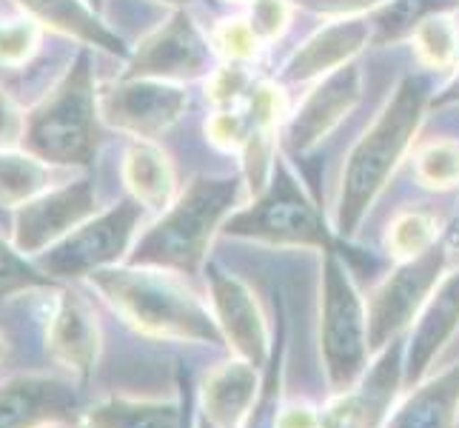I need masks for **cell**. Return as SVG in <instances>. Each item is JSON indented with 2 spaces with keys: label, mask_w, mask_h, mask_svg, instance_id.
Listing matches in <instances>:
<instances>
[{
  "label": "cell",
  "mask_w": 459,
  "mask_h": 428,
  "mask_svg": "<svg viewBox=\"0 0 459 428\" xmlns=\"http://www.w3.org/2000/svg\"><path fill=\"white\" fill-rule=\"evenodd\" d=\"M277 428H323L320 411L308 403H291L286 408H280Z\"/></svg>",
  "instance_id": "74e56055"
},
{
  "label": "cell",
  "mask_w": 459,
  "mask_h": 428,
  "mask_svg": "<svg viewBox=\"0 0 459 428\" xmlns=\"http://www.w3.org/2000/svg\"><path fill=\"white\" fill-rule=\"evenodd\" d=\"M439 234H442V226L431 212L411 209L394 217V223L388 226L385 243L397 260H411L434 249L439 243Z\"/></svg>",
  "instance_id": "484cf974"
},
{
  "label": "cell",
  "mask_w": 459,
  "mask_h": 428,
  "mask_svg": "<svg viewBox=\"0 0 459 428\" xmlns=\"http://www.w3.org/2000/svg\"><path fill=\"white\" fill-rule=\"evenodd\" d=\"M246 112L251 120V132H277L280 123L286 120V94L277 83H255L246 100Z\"/></svg>",
  "instance_id": "836d02e7"
},
{
  "label": "cell",
  "mask_w": 459,
  "mask_h": 428,
  "mask_svg": "<svg viewBox=\"0 0 459 428\" xmlns=\"http://www.w3.org/2000/svg\"><path fill=\"white\" fill-rule=\"evenodd\" d=\"M123 183L129 188L132 200L143 209L163 212L171 205L178 192V178L169 154L154 146L152 140H134L123 154Z\"/></svg>",
  "instance_id": "ffe728a7"
},
{
  "label": "cell",
  "mask_w": 459,
  "mask_h": 428,
  "mask_svg": "<svg viewBox=\"0 0 459 428\" xmlns=\"http://www.w3.org/2000/svg\"><path fill=\"white\" fill-rule=\"evenodd\" d=\"M448 249L434 246L420 258L400 260V266L377 285L368 297V343L383 352L422 314L439 280L446 277Z\"/></svg>",
  "instance_id": "ba28073f"
},
{
  "label": "cell",
  "mask_w": 459,
  "mask_h": 428,
  "mask_svg": "<svg viewBox=\"0 0 459 428\" xmlns=\"http://www.w3.org/2000/svg\"><path fill=\"white\" fill-rule=\"evenodd\" d=\"M459 328V272L442 277L425 303L405 352V383L414 386L429 374L434 357L451 343Z\"/></svg>",
  "instance_id": "e0dca14e"
},
{
  "label": "cell",
  "mask_w": 459,
  "mask_h": 428,
  "mask_svg": "<svg viewBox=\"0 0 459 428\" xmlns=\"http://www.w3.org/2000/svg\"><path fill=\"white\" fill-rule=\"evenodd\" d=\"M197 428H217V425H214L209 417H203V415H200V420H197Z\"/></svg>",
  "instance_id": "60d3db41"
},
{
  "label": "cell",
  "mask_w": 459,
  "mask_h": 428,
  "mask_svg": "<svg viewBox=\"0 0 459 428\" xmlns=\"http://www.w3.org/2000/svg\"><path fill=\"white\" fill-rule=\"evenodd\" d=\"M286 345L272 348V357H268L265 369H263V380H260V391L257 400L248 411V420L243 428H277V417H280V391H282V371H286Z\"/></svg>",
  "instance_id": "83f0119b"
},
{
  "label": "cell",
  "mask_w": 459,
  "mask_h": 428,
  "mask_svg": "<svg viewBox=\"0 0 459 428\" xmlns=\"http://www.w3.org/2000/svg\"><path fill=\"white\" fill-rule=\"evenodd\" d=\"M140 220H143V205L137 200H123L108 212L89 217L60 243L38 255V268L55 277H89L108 266H117L137 237Z\"/></svg>",
  "instance_id": "52a82bcc"
},
{
  "label": "cell",
  "mask_w": 459,
  "mask_h": 428,
  "mask_svg": "<svg viewBox=\"0 0 459 428\" xmlns=\"http://www.w3.org/2000/svg\"><path fill=\"white\" fill-rule=\"evenodd\" d=\"M362 94V72L354 63L320 77L308 98L299 103L294 118L289 120V143L297 152H308L320 143L334 126L351 112Z\"/></svg>",
  "instance_id": "5bb4252c"
},
{
  "label": "cell",
  "mask_w": 459,
  "mask_h": 428,
  "mask_svg": "<svg viewBox=\"0 0 459 428\" xmlns=\"http://www.w3.org/2000/svg\"><path fill=\"white\" fill-rule=\"evenodd\" d=\"M209 292H212V311L223 331V340L234 348V357L248 360L251 366L265 369L272 357V328H268L265 314L251 294L248 285L226 272L220 266H209Z\"/></svg>",
  "instance_id": "7c38bea8"
},
{
  "label": "cell",
  "mask_w": 459,
  "mask_h": 428,
  "mask_svg": "<svg viewBox=\"0 0 459 428\" xmlns=\"http://www.w3.org/2000/svg\"><path fill=\"white\" fill-rule=\"evenodd\" d=\"M414 174L425 188L448 192L459 186V143L437 140L422 146L414 157Z\"/></svg>",
  "instance_id": "4316f807"
},
{
  "label": "cell",
  "mask_w": 459,
  "mask_h": 428,
  "mask_svg": "<svg viewBox=\"0 0 459 428\" xmlns=\"http://www.w3.org/2000/svg\"><path fill=\"white\" fill-rule=\"evenodd\" d=\"M40 23L31 18H12L0 23V66L18 69L40 49Z\"/></svg>",
  "instance_id": "f546056e"
},
{
  "label": "cell",
  "mask_w": 459,
  "mask_h": 428,
  "mask_svg": "<svg viewBox=\"0 0 459 428\" xmlns=\"http://www.w3.org/2000/svg\"><path fill=\"white\" fill-rule=\"evenodd\" d=\"M180 403L171 400H137L106 397L86 411L89 428H186Z\"/></svg>",
  "instance_id": "7402d4cb"
},
{
  "label": "cell",
  "mask_w": 459,
  "mask_h": 428,
  "mask_svg": "<svg viewBox=\"0 0 459 428\" xmlns=\"http://www.w3.org/2000/svg\"><path fill=\"white\" fill-rule=\"evenodd\" d=\"M46 354L63 371L83 380L94 371L100 357V326L83 297L63 292L46 323Z\"/></svg>",
  "instance_id": "4fadbf2b"
},
{
  "label": "cell",
  "mask_w": 459,
  "mask_h": 428,
  "mask_svg": "<svg viewBox=\"0 0 459 428\" xmlns=\"http://www.w3.org/2000/svg\"><path fill=\"white\" fill-rule=\"evenodd\" d=\"M6 357V337H4V331H0V362H4Z\"/></svg>",
  "instance_id": "b9f144b4"
},
{
  "label": "cell",
  "mask_w": 459,
  "mask_h": 428,
  "mask_svg": "<svg viewBox=\"0 0 459 428\" xmlns=\"http://www.w3.org/2000/svg\"><path fill=\"white\" fill-rule=\"evenodd\" d=\"M456 420L459 362L411 391V397L391 417V428H456Z\"/></svg>",
  "instance_id": "44dd1931"
},
{
  "label": "cell",
  "mask_w": 459,
  "mask_h": 428,
  "mask_svg": "<svg viewBox=\"0 0 459 428\" xmlns=\"http://www.w3.org/2000/svg\"><path fill=\"white\" fill-rule=\"evenodd\" d=\"M429 106V83L414 74L403 77L400 86L394 89L391 100L383 106V112L368 126V132L348 152L334 214V229L342 237H351L359 229L362 217L368 214L374 200L385 188L388 178L397 171L400 161L408 154Z\"/></svg>",
  "instance_id": "7a4b0ae2"
},
{
  "label": "cell",
  "mask_w": 459,
  "mask_h": 428,
  "mask_svg": "<svg viewBox=\"0 0 459 428\" xmlns=\"http://www.w3.org/2000/svg\"><path fill=\"white\" fill-rule=\"evenodd\" d=\"M77 397L69 383L49 374H14L0 383V428H40L69 420Z\"/></svg>",
  "instance_id": "9a60e30c"
},
{
  "label": "cell",
  "mask_w": 459,
  "mask_h": 428,
  "mask_svg": "<svg viewBox=\"0 0 459 428\" xmlns=\"http://www.w3.org/2000/svg\"><path fill=\"white\" fill-rule=\"evenodd\" d=\"M251 135V120L243 106L214 109V115L205 120V137L220 152H243Z\"/></svg>",
  "instance_id": "d6a6232c"
},
{
  "label": "cell",
  "mask_w": 459,
  "mask_h": 428,
  "mask_svg": "<svg viewBox=\"0 0 459 428\" xmlns=\"http://www.w3.org/2000/svg\"><path fill=\"white\" fill-rule=\"evenodd\" d=\"M255 89V77L248 72V63H223L205 81V100L214 109H234L248 100Z\"/></svg>",
  "instance_id": "f1b7e54d"
},
{
  "label": "cell",
  "mask_w": 459,
  "mask_h": 428,
  "mask_svg": "<svg viewBox=\"0 0 459 428\" xmlns=\"http://www.w3.org/2000/svg\"><path fill=\"white\" fill-rule=\"evenodd\" d=\"M214 55L212 40L197 29V23L186 12H174L166 23L137 43L129 55V72L126 77H152V81L183 83L195 81L209 72Z\"/></svg>",
  "instance_id": "30bf717a"
},
{
  "label": "cell",
  "mask_w": 459,
  "mask_h": 428,
  "mask_svg": "<svg viewBox=\"0 0 459 428\" xmlns=\"http://www.w3.org/2000/svg\"><path fill=\"white\" fill-rule=\"evenodd\" d=\"M260 380V369L243 357H234L223 366H217L203 380L200 415L209 417L217 428H243L251 406L257 400Z\"/></svg>",
  "instance_id": "ac0fdd59"
},
{
  "label": "cell",
  "mask_w": 459,
  "mask_h": 428,
  "mask_svg": "<svg viewBox=\"0 0 459 428\" xmlns=\"http://www.w3.org/2000/svg\"><path fill=\"white\" fill-rule=\"evenodd\" d=\"M212 46L226 63H251V60H257V55L263 49L255 29H251L248 21H243V18L220 23L212 35Z\"/></svg>",
  "instance_id": "1f68e13d"
},
{
  "label": "cell",
  "mask_w": 459,
  "mask_h": 428,
  "mask_svg": "<svg viewBox=\"0 0 459 428\" xmlns=\"http://www.w3.org/2000/svg\"><path fill=\"white\" fill-rule=\"evenodd\" d=\"M100 106L89 52H81L55 89L26 115V152L46 163L89 166L100 143Z\"/></svg>",
  "instance_id": "277c9868"
},
{
  "label": "cell",
  "mask_w": 459,
  "mask_h": 428,
  "mask_svg": "<svg viewBox=\"0 0 459 428\" xmlns=\"http://www.w3.org/2000/svg\"><path fill=\"white\" fill-rule=\"evenodd\" d=\"M374 38V26L366 18H337L325 29L314 31V35L299 46L286 63V77L294 83L314 81V77H325L331 72L342 69L345 63H354V57L366 49Z\"/></svg>",
  "instance_id": "2e32d148"
},
{
  "label": "cell",
  "mask_w": 459,
  "mask_h": 428,
  "mask_svg": "<svg viewBox=\"0 0 459 428\" xmlns=\"http://www.w3.org/2000/svg\"><path fill=\"white\" fill-rule=\"evenodd\" d=\"M89 280L137 335L171 343H226L214 311L178 272L129 263L100 268Z\"/></svg>",
  "instance_id": "6da1fadb"
},
{
  "label": "cell",
  "mask_w": 459,
  "mask_h": 428,
  "mask_svg": "<svg viewBox=\"0 0 459 428\" xmlns=\"http://www.w3.org/2000/svg\"><path fill=\"white\" fill-rule=\"evenodd\" d=\"M52 188V163L21 149H0V205L21 209Z\"/></svg>",
  "instance_id": "603a6c76"
},
{
  "label": "cell",
  "mask_w": 459,
  "mask_h": 428,
  "mask_svg": "<svg viewBox=\"0 0 459 428\" xmlns=\"http://www.w3.org/2000/svg\"><path fill=\"white\" fill-rule=\"evenodd\" d=\"M152 4H166V6H186L188 0H152Z\"/></svg>",
  "instance_id": "ab89813d"
},
{
  "label": "cell",
  "mask_w": 459,
  "mask_h": 428,
  "mask_svg": "<svg viewBox=\"0 0 459 428\" xmlns=\"http://www.w3.org/2000/svg\"><path fill=\"white\" fill-rule=\"evenodd\" d=\"M456 0H391L377 9V43H394L414 35V29L437 12H451Z\"/></svg>",
  "instance_id": "d4e9b609"
},
{
  "label": "cell",
  "mask_w": 459,
  "mask_h": 428,
  "mask_svg": "<svg viewBox=\"0 0 459 428\" xmlns=\"http://www.w3.org/2000/svg\"><path fill=\"white\" fill-rule=\"evenodd\" d=\"M456 234H459V223H456Z\"/></svg>",
  "instance_id": "ee69618b"
},
{
  "label": "cell",
  "mask_w": 459,
  "mask_h": 428,
  "mask_svg": "<svg viewBox=\"0 0 459 428\" xmlns=\"http://www.w3.org/2000/svg\"><path fill=\"white\" fill-rule=\"evenodd\" d=\"M89 4H91L94 9H100V4H103V0H89Z\"/></svg>",
  "instance_id": "7bdbcfd3"
},
{
  "label": "cell",
  "mask_w": 459,
  "mask_h": 428,
  "mask_svg": "<svg viewBox=\"0 0 459 428\" xmlns=\"http://www.w3.org/2000/svg\"><path fill=\"white\" fill-rule=\"evenodd\" d=\"M100 120L134 140H154L178 123L188 106L180 83L152 77H123L120 83L98 94Z\"/></svg>",
  "instance_id": "9c48e42d"
},
{
  "label": "cell",
  "mask_w": 459,
  "mask_h": 428,
  "mask_svg": "<svg viewBox=\"0 0 459 428\" xmlns=\"http://www.w3.org/2000/svg\"><path fill=\"white\" fill-rule=\"evenodd\" d=\"M49 283L52 280L46 277L38 266H31L23 251H18V246L14 243L9 246L4 237H0V297L38 289V285H49Z\"/></svg>",
  "instance_id": "4dcf8cb0"
},
{
  "label": "cell",
  "mask_w": 459,
  "mask_h": 428,
  "mask_svg": "<svg viewBox=\"0 0 459 428\" xmlns=\"http://www.w3.org/2000/svg\"><path fill=\"white\" fill-rule=\"evenodd\" d=\"M26 135V115L0 89V149H18Z\"/></svg>",
  "instance_id": "d590c367"
},
{
  "label": "cell",
  "mask_w": 459,
  "mask_h": 428,
  "mask_svg": "<svg viewBox=\"0 0 459 428\" xmlns=\"http://www.w3.org/2000/svg\"><path fill=\"white\" fill-rule=\"evenodd\" d=\"M414 55L425 69L431 72H448L456 69L459 63V26L451 18V12H437L431 18H425L414 35Z\"/></svg>",
  "instance_id": "cb8c5ba5"
},
{
  "label": "cell",
  "mask_w": 459,
  "mask_h": 428,
  "mask_svg": "<svg viewBox=\"0 0 459 428\" xmlns=\"http://www.w3.org/2000/svg\"><path fill=\"white\" fill-rule=\"evenodd\" d=\"M303 9L331 14V18H359L362 12H377L391 0H294Z\"/></svg>",
  "instance_id": "8d00e7d4"
},
{
  "label": "cell",
  "mask_w": 459,
  "mask_h": 428,
  "mask_svg": "<svg viewBox=\"0 0 459 428\" xmlns=\"http://www.w3.org/2000/svg\"><path fill=\"white\" fill-rule=\"evenodd\" d=\"M240 188L237 178H195L186 192L163 209V217L140 237L129 263L195 275L205 260L214 231L237 212Z\"/></svg>",
  "instance_id": "3957f363"
},
{
  "label": "cell",
  "mask_w": 459,
  "mask_h": 428,
  "mask_svg": "<svg viewBox=\"0 0 459 428\" xmlns=\"http://www.w3.org/2000/svg\"><path fill=\"white\" fill-rule=\"evenodd\" d=\"M26 18L40 26H49L57 35L81 40L83 46H94L108 55H129L123 40L108 29L98 9L89 0H18Z\"/></svg>",
  "instance_id": "d6986e66"
},
{
  "label": "cell",
  "mask_w": 459,
  "mask_h": 428,
  "mask_svg": "<svg viewBox=\"0 0 459 428\" xmlns=\"http://www.w3.org/2000/svg\"><path fill=\"white\" fill-rule=\"evenodd\" d=\"M89 217H94V188L89 178L52 186L49 192H43L40 197L18 209L14 246L23 255L38 258L81 223H86Z\"/></svg>",
  "instance_id": "8fae6325"
},
{
  "label": "cell",
  "mask_w": 459,
  "mask_h": 428,
  "mask_svg": "<svg viewBox=\"0 0 459 428\" xmlns=\"http://www.w3.org/2000/svg\"><path fill=\"white\" fill-rule=\"evenodd\" d=\"M320 352L325 377L334 391L354 389L368 371V309L348 266L334 249L325 251L323 292H320Z\"/></svg>",
  "instance_id": "5b68a950"
},
{
  "label": "cell",
  "mask_w": 459,
  "mask_h": 428,
  "mask_svg": "<svg viewBox=\"0 0 459 428\" xmlns=\"http://www.w3.org/2000/svg\"><path fill=\"white\" fill-rule=\"evenodd\" d=\"M223 231L231 237H243V240L282 249H331V234L325 231L314 200L294 178L291 166L282 163L280 157L268 186L248 209H237L226 220Z\"/></svg>",
  "instance_id": "8992f818"
},
{
  "label": "cell",
  "mask_w": 459,
  "mask_h": 428,
  "mask_svg": "<svg viewBox=\"0 0 459 428\" xmlns=\"http://www.w3.org/2000/svg\"><path fill=\"white\" fill-rule=\"evenodd\" d=\"M248 26L260 43H274L291 23V0H248Z\"/></svg>",
  "instance_id": "e575fe53"
},
{
  "label": "cell",
  "mask_w": 459,
  "mask_h": 428,
  "mask_svg": "<svg viewBox=\"0 0 459 428\" xmlns=\"http://www.w3.org/2000/svg\"><path fill=\"white\" fill-rule=\"evenodd\" d=\"M437 106H446V103H459V66H456V74L451 77V83L442 89L437 98H434Z\"/></svg>",
  "instance_id": "f35d334b"
}]
</instances>
